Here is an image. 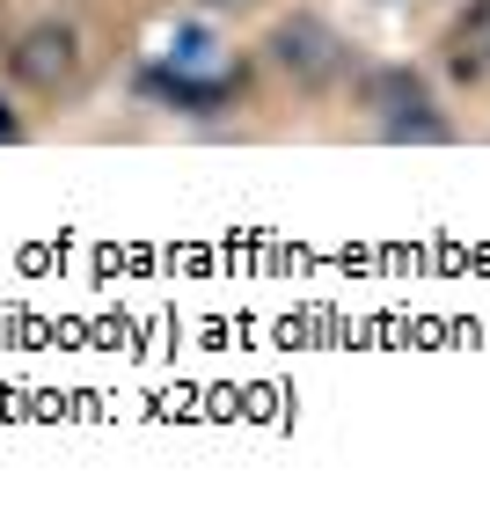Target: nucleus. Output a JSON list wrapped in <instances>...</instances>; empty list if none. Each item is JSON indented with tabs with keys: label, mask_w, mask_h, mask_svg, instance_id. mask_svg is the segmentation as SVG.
I'll list each match as a JSON object with an SVG mask.
<instances>
[{
	"label": "nucleus",
	"mask_w": 490,
	"mask_h": 512,
	"mask_svg": "<svg viewBox=\"0 0 490 512\" xmlns=\"http://www.w3.org/2000/svg\"><path fill=\"white\" fill-rule=\"evenodd\" d=\"M366 103L381 110V132L388 139H447L454 125L432 110V88L410 74V66H388V74L366 81Z\"/></svg>",
	"instance_id": "nucleus-1"
},
{
	"label": "nucleus",
	"mask_w": 490,
	"mask_h": 512,
	"mask_svg": "<svg viewBox=\"0 0 490 512\" xmlns=\"http://www.w3.org/2000/svg\"><path fill=\"white\" fill-rule=\"evenodd\" d=\"M271 59L286 66L300 88H322V81H337V66H344V37L315 15H293V22L271 30Z\"/></svg>",
	"instance_id": "nucleus-2"
},
{
	"label": "nucleus",
	"mask_w": 490,
	"mask_h": 512,
	"mask_svg": "<svg viewBox=\"0 0 490 512\" xmlns=\"http://www.w3.org/2000/svg\"><path fill=\"white\" fill-rule=\"evenodd\" d=\"M8 66L30 88H44V96H52V88H66L81 74V52H74V30H59V22H37V30H22L15 37V52H8Z\"/></svg>",
	"instance_id": "nucleus-3"
},
{
	"label": "nucleus",
	"mask_w": 490,
	"mask_h": 512,
	"mask_svg": "<svg viewBox=\"0 0 490 512\" xmlns=\"http://www.w3.org/2000/svg\"><path fill=\"white\" fill-rule=\"evenodd\" d=\"M454 66H461V74H483V66H490V0H476V8L461 15V30H454Z\"/></svg>",
	"instance_id": "nucleus-4"
},
{
	"label": "nucleus",
	"mask_w": 490,
	"mask_h": 512,
	"mask_svg": "<svg viewBox=\"0 0 490 512\" xmlns=\"http://www.w3.org/2000/svg\"><path fill=\"white\" fill-rule=\"evenodd\" d=\"M0 139H22V125L8 118V103H0Z\"/></svg>",
	"instance_id": "nucleus-5"
},
{
	"label": "nucleus",
	"mask_w": 490,
	"mask_h": 512,
	"mask_svg": "<svg viewBox=\"0 0 490 512\" xmlns=\"http://www.w3.org/2000/svg\"><path fill=\"white\" fill-rule=\"evenodd\" d=\"M213 8H242V0H213Z\"/></svg>",
	"instance_id": "nucleus-6"
}]
</instances>
